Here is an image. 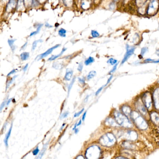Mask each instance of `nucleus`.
<instances>
[{
	"mask_svg": "<svg viewBox=\"0 0 159 159\" xmlns=\"http://www.w3.org/2000/svg\"><path fill=\"white\" fill-rule=\"evenodd\" d=\"M78 81L79 82L82 84H85V80L84 78H78Z\"/></svg>",
	"mask_w": 159,
	"mask_h": 159,
	"instance_id": "nucleus-45",
	"label": "nucleus"
},
{
	"mask_svg": "<svg viewBox=\"0 0 159 159\" xmlns=\"http://www.w3.org/2000/svg\"><path fill=\"white\" fill-rule=\"evenodd\" d=\"M75 81V78L74 77V78H73V79L72 80L71 83L70 84V85L69 86V87H68V94H69V93H70V91H71V89L72 88V86H73V85Z\"/></svg>",
	"mask_w": 159,
	"mask_h": 159,
	"instance_id": "nucleus-34",
	"label": "nucleus"
},
{
	"mask_svg": "<svg viewBox=\"0 0 159 159\" xmlns=\"http://www.w3.org/2000/svg\"><path fill=\"white\" fill-rule=\"evenodd\" d=\"M158 7V2L156 0H153L151 3L149 4L147 13L149 14L154 13V12L157 10Z\"/></svg>",
	"mask_w": 159,
	"mask_h": 159,
	"instance_id": "nucleus-8",
	"label": "nucleus"
},
{
	"mask_svg": "<svg viewBox=\"0 0 159 159\" xmlns=\"http://www.w3.org/2000/svg\"><path fill=\"white\" fill-rule=\"evenodd\" d=\"M45 26H47V27H52V26L50 25L49 24H48V23H47L46 24V25H45Z\"/></svg>",
	"mask_w": 159,
	"mask_h": 159,
	"instance_id": "nucleus-55",
	"label": "nucleus"
},
{
	"mask_svg": "<svg viewBox=\"0 0 159 159\" xmlns=\"http://www.w3.org/2000/svg\"><path fill=\"white\" fill-rule=\"evenodd\" d=\"M47 146H48V143H47L46 144H44V145L43 146V148L42 150L41 151V152H40V153L39 154V155H38V156L36 157V159H42L43 156L44 154V153L45 152L46 149H47Z\"/></svg>",
	"mask_w": 159,
	"mask_h": 159,
	"instance_id": "nucleus-19",
	"label": "nucleus"
},
{
	"mask_svg": "<svg viewBox=\"0 0 159 159\" xmlns=\"http://www.w3.org/2000/svg\"><path fill=\"white\" fill-rule=\"evenodd\" d=\"M40 3H42V2H44L45 0H38Z\"/></svg>",
	"mask_w": 159,
	"mask_h": 159,
	"instance_id": "nucleus-60",
	"label": "nucleus"
},
{
	"mask_svg": "<svg viewBox=\"0 0 159 159\" xmlns=\"http://www.w3.org/2000/svg\"><path fill=\"white\" fill-rule=\"evenodd\" d=\"M118 62V61L117 60H116L114 58H110L109 59L108 61H107V63L109 64H110L111 65H115Z\"/></svg>",
	"mask_w": 159,
	"mask_h": 159,
	"instance_id": "nucleus-26",
	"label": "nucleus"
},
{
	"mask_svg": "<svg viewBox=\"0 0 159 159\" xmlns=\"http://www.w3.org/2000/svg\"><path fill=\"white\" fill-rule=\"evenodd\" d=\"M77 127V123H76L75 125V126H74V128H73V130H75L76 129V127Z\"/></svg>",
	"mask_w": 159,
	"mask_h": 159,
	"instance_id": "nucleus-57",
	"label": "nucleus"
},
{
	"mask_svg": "<svg viewBox=\"0 0 159 159\" xmlns=\"http://www.w3.org/2000/svg\"><path fill=\"white\" fill-rule=\"evenodd\" d=\"M39 152V148H38V147H37L33 152H32V153L33 154V155H36Z\"/></svg>",
	"mask_w": 159,
	"mask_h": 159,
	"instance_id": "nucleus-41",
	"label": "nucleus"
},
{
	"mask_svg": "<svg viewBox=\"0 0 159 159\" xmlns=\"http://www.w3.org/2000/svg\"><path fill=\"white\" fill-rule=\"evenodd\" d=\"M151 119L156 125H159V115L156 112H153L150 115Z\"/></svg>",
	"mask_w": 159,
	"mask_h": 159,
	"instance_id": "nucleus-13",
	"label": "nucleus"
},
{
	"mask_svg": "<svg viewBox=\"0 0 159 159\" xmlns=\"http://www.w3.org/2000/svg\"><path fill=\"white\" fill-rule=\"evenodd\" d=\"M75 133H77V132H78V131H79V130H78V129H77V128H76L75 130Z\"/></svg>",
	"mask_w": 159,
	"mask_h": 159,
	"instance_id": "nucleus-58",
	"label": "nucleus"
},
{
	"mask_svg": "<svg viewBox=\"0 0 159 159\" xmlns=\"http://www.w3.org/2000/svg\"><path fill=\"white\" fill-rule=\"evenodd\" d=\"M43 24H41V25H40L39 26H38L37 27V30L35 31V32H33L32 33H31L30 35V36H33V35H36L37 34H38L39 33V32L40 31L41 27L43 26Z\"/></svg>",
	"mask_w": 159,
	"mask_h": 159,
	"instance_id": "nucleus-30",
	"label": "nucleus"
},
{
	"mask_svg": "<svg viewBox=\"0 0 159 159\" xmlns=\"http://www.w3.org/2000/svg\"><path fill=\"white\" fill-rule=\"evenodd\" d=\"M146 0H137V1L138 2V3L140 4V5L142 4V3L144 2Z\"/></svg>",
	"mask_w": 159,
	"mask_h": 159,
	"instance_id": "nucleus-50",
	"label": "nucleus"
},
{
	"mask_svg": "<svg viewBox=\"0 0 159 159\" xmlns=\"http://www.w3.org/2000/svg\"><path fill=\"white\" fill-rule=\"evenodd\" d=\"M148 51V49L146 47H144L141 49V54L143 56L145 53H146Z\"/></svg>",
	"mask_w": 159,
	"mask_h": 159,
	"instance_id": "nucleus-36",
	"label": "nucleus"
},
{
	"mask_svg": "<svg viewBox=\"0 0 159 159\" xmlns=\"http://www.w3.org/2000/svg\"><path fill=\"white\" fill-rule=\"evenodd\" d=\"M135 49V47L133 46H130L128 45H127L126 46V53H125L124 58L121 62V64H123L125 62H126L128 59L130 57L131 55H132L134 52Z\"/></svg>",
	"mask_w": 159,
	"mask_h": 159,
	"instance_id": "nucleus-5",
	"label": "nucleus"
},
{
	"mask_svg": "<svg viewBox=\"0 0 159 159\" xmlns=\"http://www.w3.org/2000/svg\"><path fill=\"white\" fill-rule=\"evenodd\" d=\"M29 53L28 52H23L20 55L21 59L22 61H26L29 58Z\"/></svg>",
	"mask_w": 159,
	"mask_h": 159,
	"instance_id": "nucleus-21",
	"label": "nucleus"
},
{
	"mask_svg": "<svg viewBox=\"0 0 159 159\" xmlns=\"http://www.w3.org/2000/svg\"><path fill=\"white\" fill-rule=\"evenodd\" d=\"M68 115H69V112H65L61 115V119H64V118H66L68 116Z\"/></svg>",
	"mask_w": 159,
	"mask_h": 159,
	"instance_id": "nucleus-40",
	"label": "nucleus"
},
{
	"mask_svg": "<svg viewBox=\"0 0 159 159\" xmlns=\"http://www.w3.org/2000/svg\"><path fill=\"white\" fill-rule=\"evenodd\" d=\"M15 5H16L15 0H10L7 6V11H10L11 10H12V9L15 7Z\"/></svg>",
	"mask_w": 159,
	"mask_h": 159,
	"instance_id": "nucleus-17",
	"label": "nucleus"
},
{
	"mask_svg": "<svg viewBox=\"0 0 159 159\" xmlns=\"http://www.w3.org/2000/svg\"><path fill=\"white\" fill-rule=\"evenodd\" d=\"M17 75H15V76H14L8 82H7V84H6V90H7V89L8 88H9V87L10 86V85H11V84H12V83H13V82L14 81V80H15V79L16 78V77H17Z\"/></svg>",
	"mask_w": 159,
	"mask_h": 159,
	"instance_id": "nucleus-28",
	"label": "nucleus"
},
{
	"mask_svg": "<svg viewBox=\"0 0 159 159\" xmlns=\"http://www.w3.org/2000/svg\"><path fill=\"white\" fill-rule=\"evenodd\" d=\"M28 64H27L25 66H24V67L23 68V71L25 72L26 71V70H27V68H28Z\"/></svg>",
	"mask_w": 159,
	"mask_h": 159,
	"instance_id": "nucleus-49",
	"label": "nucleus"
},
{
	"mask_svg": "<svg viewBox=\"0 0 159 159\" xmlns=\"http://www.w3.org/2000/svg\"><path fill=\"white\" fill-rule=\"evenodd\" d=\"M116 141L115 136L112 133H107L103 135L100 139V143L103 146H111L114 145Z\"/></svg>",
	"mask_w": 159,
	"mask_h": 159,
	"instance_id": "nucleus-3",
	"label": "nucleus"
},
{
	"mask_svg": "<svg viewBox=\"0 0 159 159\" xmlns=\"http://www.w3.org/2000/svg\"><path fill=\"white\" fill-rule=\"evenodd\" d=\"M114 116L117 123L119 126L126 128H130L132 127L131 121L125 115L116 111L114 113Z\"/></svg>",
	"mask_w": 159,
	"mask_h": 159,
	"instance_id": "nucleus-1",
	"label": "nucleus"
},
{
	"mask_svg": "<svg viewBox=\"0 0 159 159\" xmlns=\"http://www.w3.org/2000/svg\"><path fill=\"white\" fill-rule=\"evenodd\" d=\"M96 75V72L95 71H91L89 74L87 76V79L88 80H90L92 79Z\"/></svg>",
	"mask_w": 159,
	"mask_h": 159,
	"instance_id": "nucleus-24",
	"label": "nucleus"
},
{
	"mask_svg": "<svg viewBox=\"0 0 159 159\" xmlns=\"http://www.w3.org/2000/svg\"><path fill=\"white\" fill-rule=\"evenodd\" d=\"M27 42H26V43H25L23 46V47H22V48H21V49H24L26 47V46H27Z\"/></svg>",
	"mask_w": 159,
	"mask_h": 159,
	"instance_id": "nucleus-52",
	"label": "nucleus"
},
{
	"mask_svg": "<svg viewBox=\"0 0 159 159\" xmlns=\"http://www.w3.org/2000/svg\"><path fill=\"white\" fill-rule=\"evenodd\" d=\"M117 66H118V64L117 63V64H116V65H115L113 67V69L110 71V72L109 73V74H112V73L115 72V71L116 70V69H117Z\"/></svg>",
	"mask_w": 159,
	"mask_h": 159,
	"instance_id": "nucleus-39",
	"label": "nucleus"
},
{
	"mask_svg": "<svg viewBox=\"0 0 159 159\" xmlns=\"http://www.w3.org/2000/svg\"><path fill=\"white\" fill-rule=\"evenodd\" d=\"M16 69H13L11 71H10L8 75H7V76H9V75L14 74L15 73H16Z\"/></svg>",
	"mask_w": 159,
	"mask_h": 159,
	"instance_id": "nucleus-46",
	"label": "nucleus"
},
{
	"mask_svg": "<svg viewBox=\"0 0 159 159\" xmlns=\"http://www.w3.org/2000/svg\"><path fill=\"white\" fill-rule=\"evenodd\" d=\"M52 67L55 69H61L63 67V66L60 63H59L58 62H54L53 64Z\"/></svg>",
	"mask_w": 159,
	"mask_h": 159,
	"instance_id": "nucleus-32",
	"label": "nucleus"
},
{
	"mask_svg": "<svg viewBox=\"0 0 159 159\" xmlns=\"http://www.w3.org/2000/svg\"><path fill=\"white\" fill-rule=\"evenodd\" d=\"M121 110L122 112L126 116H127V117L131 116L132 111L129 106L126 105L123 106L121 107Z\"/></svg>",
	"mask_w": 159,
	"mask_h": 159,
	"instance_id": "nucleus-12",
	"label": "nucleus"
},
{
	"mask_svg": "<svg viewBox=\"0 0 159 159\" xmlns=\"http://www.w3.org/2000/svg\"><path fill=\"white\" fill-rule=\"evenodd\" d=\"M43 40H36L35 41H34V42L33 43V44H32V51H34L36 48V46H37V44L38 42H42Z\"/></svg>",
	"mask_w": 159,
	"mask_h": 159,
	"instance_id": "nucleus-31",
	"label": "nucleus"
},
{
	"mask_svg": "<svg viewBox=\"0 0 159 159\" xmlns=\"http://www.w3.org/2000/svg\"><path fill=\"white\" fill-rule=\"evenodd\" d=\"M67 49L65 48H64L62 49V51L61 52V53H60L59 54H58V55H52V56H51L50 58L48 59V61H53V60H55V59H56L57 58H58L59 57H60V56H61L63 53H64L66 50Z\"/></svg>",
	"mask_w": 159,
	"mask_h": 159,
	"instance_id": "nucleus-16",
	"label": "nucleus"
},
{
	"mask_svg": "<svg viewBox=\"0 0 159 159\" xmlns=\"http://www.w3.org/2000/svg\"><path fill=\"white\" fill-rule=\"evenodd\" d=\"M158 82H159V81H158Z\"/></svg>",
	"mask_w": 159,
	"mask_h": 159,
	"instance_id": "nucleus-63",
	"label": "nucleus"
},
{
	"mask_svg": "<svg viewBox=\"0 0 159 159\" xmlns=\"http://www.w3.org/2000/svg\"><path fill=\"white\" fill-rule=\"evenodd\" d=\"M91 36L93 37V38H97L100 36V34L98 33V32H97L96 30H92L91 32Z\"/></svg>",
	"mask_w": 159,
	"mask_h": 159,
	"instance_id": "nucleus-33",
	"label": "nucleus"
},
{
	"mask_svg": "<svg viewBox=\"0 0 159 159\" xmlns=\"http://www.w3.org/2000/svg\"><path fill=\"white\" fill-rule=\"evenodd\" d=\"M105 123L106 125L112 127H117L119 126L117 123L115 119H113L112 118H108L105 120Z\"/></svg>",
	"mask_w": 159,
	"mask_h": 159,
	"instance_id": "nucleus-14",
	"label": "nucleus"
},
{
	"mask_svg": "<svg viewBox=\"0 0 159 159\" xmlns=\"http://www.w3.org/2000/svg\"><path fill=\"white\" fill-rule=\"evenodd\" d=\"M154 105L157 109H159V88H157L153 94Z\"/></svg>",
	"mask_w": 159,
	"mask_h": 159,
	"instance_id": "nucleus-10",
	"label": "nucleus"
},
{
	"mask_svg": "<svg viewBox=\"0 0 159 159\" xmlns=\"http://www.w3.org/2000/svg\"><path fill=\"white\" fill-rule=\"evenodd\" d=\"M59 46H60V44H57V45H56L53 46V47H52V48L49 49H48L45 52H44V53H43L40 54V55L38 56L39 59H43V58L46 57L47 56H48V55L50 54L51 53H52V52L53 51V50H54V49H56L57 48H58Z\"/></svg>",
	"mask_w": 159,
	"mask_h": 159,
	"instance_id": "nucleus-11",
	"label": "nucleus"
},
{
	"mask_svg": "<svg viewBox=\"0 0 159 159\" xmlns=\"http://www.w3.org/2000/svg\"><path fill=\"white\" fill-rule=\"evenodd\" d=\"M11 101H12V99H10L8 100L7 101V104H6V106H9V104L10 103V102H11Z\"/></svg>",
	"mask_w": 159,
	"mask_h": 159,
	"instance_id": "nucleus-51",
	"label": "nucleus"
},
{
	"mask_svg": "<svg viewBox=\"0 0 159 159\" xmlns=\"http://www.w3.org/2000/svg\"><path fill=\"white\" fill-rule=\"evenodd\" d=\"M86 111L84 113L83 115V116H82V120H83V121H84V120H85V119L86 118Z\"/></svg>",
	"mask_w": 159,
	"mask_h": 159,
	"instance_id": "nucleus-48",
	"label": "nucleus"
},
{
	"mask_svg": "<svg viewBox=\"0 0 159 159\" xmlns=\"http://www.w3.org/2000/svg\"><path fill=\"white\" fill-rule=\"evenodd\" d=\"M137 127L140 129L145 130L148 128V125L144 119L137 112L132 111L131 116Z\"/></svg>",
	"mask_w": 159,
	"mask_h": 159,
	"instance_id": "nucleus-2",
	"label": "nucleus"
},
{
	"mask_svg": "<svg viewBox=\"0 0 159 159\" xmlns=\"http://www.w3.org/2000/svg\"></svg>",
	"mask_w": 159,
	"mask_h": 159,
	"instance_id": "nucleus-61",
	"label": "nucleus"
},
{
	"mask_svg": "<svg viewBox=\"0 0 159 159\" xmlns=\"http://www.w3.org/2000/svg\"><path fill=\"white\" fill-rule=\"evenodd\" d=\"M63 2L66 6L70 7L72 5L73 0H63Z\"/></svg>",
	"mask_w": 159,
	"mask_h": 159,
	"instance_id": "nucleus-29",
	"label": "nucleus"
},
{
	"mask_svg": "<svg viewBox=\"0 0 159 159\" xmlns=\"http://www.w3.org/2000/svg\"><path fill=\"white\" fill-rule=\"evenodd\" d=\"M84 110H85V109L83 108L81 110H80L79 112L75 113L74 115V117H78L79 116H80V115L82 114V113L84 111Z\"/></svg>",
	"mask_w": 159,
	"mask_h": 159,
	"instance_id": "nucleus-37",
	"label": "nucleus"
},
{
	"mask_svg": "<svg viewBox=\"0 0 159 159\" xmlns=\"http://www.w3.org/2000/svg\"><path fill=\"white\" fill-rule=\"evenodd\" d=\"M66 30L64 28H61L58 31L59 35L63 37H64L66 36Z\"/></svg>",
	"mask_w": 159,
	"mask_h": 159,
	"instance_id": "nucleus-25",
	"label": "nucleus"
},
{
	"mask_svg": "<svg viewBox=\"0 0 159 159\" xmlns=\"http://www.w3.org/2000/svg\"><path fill=\"white\" fill-rule=\"evenodd\" d=\"M145 62V63H159V59L155 60H153L151 59L150 58H148L145 59L144 61Z\"/></svg>",
	"mask_w": 159,
	"mask_h": 159,
	"instance_id": "nucleus-27",
	"label": "nucleus"
},
{
	"mask_svg": "<svg viewBox=\"0 0 159 159\" xmlns=\"http://www.w3.org/2000/svg\"><path fill=\"white\" fill-rule=\"evenodd\" d=\"M122 135L125 139L131 141H133L136 140L138 137V134L137 132L131 130L123 133Z\"/></svg>",
	"mask_w": 159,
	"mask_h": 159,
	"instance_id": "nucleus-7",
	"label": "nucleus"
},
{
	"mask_svg": "<svg viewBox=\"0 0 159 159\" xmlns=\"http://www.w3.org/2000/svg\"><path fill=\"white\" fill-rule=\"evenodd\" d=\"M76 159H85L84 158V157L81 155H79L77 157V158Z\"/></svg>",
	"mask_w": 159,
	"mask_h": 159,
	"instance_id": "nucleus-53",
	"label": "nucleus"
},
{
	"mask_svg": "<svg viewBox=\"0 0 159 159\" xmlns=\"http://www.w3.org/2000/svg\"><path fill=\"white\" fill-rule=\"evenodd\" d=\"M12 125H11L8 132H7V134L6 135V136H5V139L4 140V143L5 144V145L7 147L8 146V141H9V138L10 136V134H11V131H12Z\"/></svg>",
	"mask_w": 159,
	"mask_h": 159,
	"instance_id": "nucleus-18",
	"label": "nucleus"
},
{
	"mask_svg": "<svg viewBox=\"0 0 159 159\" xmlns=\"http://www.w3.org/2000/svg\"><path fill=\"white\" fill-rule=\"evenodd\" d=\"M7 101L6 100V101H5L4 102H3L1 103V105H0V111H2V110L3 109V108H4V107L6 105V104H7Z\"/></svg>",
	"mask_w": 159,
	"mask_h": 159,
	"instance_id": "nucleus-42",
	"label": "nucleus"
},
{
	"mask_svg": "<svg viewBox=\"0 0 159 159\" xmlns=\"http://www.w3.org/2000/svg\"><path fill=\"white\" fill-rule=\"evenodd\" d=\"M17 10H24L23 0H18Z\"/></svg>",
	"mask_w": 159,
	"mask_h": 159,
	"instance_id": "nucleus-20",
	"label": "nucleus"
},
{
	"mask_svg": "<svg viewBox=\"0 0 159 159\" xmlns=\"http://www.w3.org/2000/svg\"><path fill=\"white\" fill-rule=\"evenodd\" d=\"M123 145L125 147H127L128 148H132L133 147L132 145L131 144H130L129 142H124Z\"/></svg>",
	"mask_w": 159,
	"mask_h": 159,
	"instance_id": "nucleus-35",
	"label": "nucleus"
},
{
	"mask_svg": "<svg viewBox=\"0 0 159 159\" xmlns=\"http://www.w3.org/2000/svg\"><path fill=\"white\" fill-rule=\"evenodd\" d=\"M101 150L97 146H92L87 149L86 156L87 159H98L100 155Z\"/></svg>",
	"mask_w": 159,
	"mask_h": 159,
	"instance_id": "nucleus-4",
	"label": "nucleus"
},
{
	"mask_svg": "<svg viewBox=\"0 0 159 159\" xmlns=\"http://www.w3.org/2000/svg\"><path fill=\"white\" fill-rule=\"evenodd\" d=\"M103 88H104L103 87H101V88H100L97 91V92H96V93H95V95H96V96L98 95L99 94V93L101 92V91L102 90V89H103Z\"/></svg>",
	"mask_w": 159,
	"mask_h": 159,
	"instance_id": "nucleus-44",
	"label": "nucleus"
},
{
	"mask_svg": "<svg viewBox=\"0 0 159 159\" xmlns=\"http://www.w3.org/2000/svg\"><path fill=\"white\" fill-rule=\"evenodd\" d=\"M156 54L158 56H159V49H158V50L156 51Z\"/></svg>",
	"mask_w": 159,
	"mask_h": 159,
	"instance_id": "nucleus-59",
	"label": "nucleus"
},
{
	"mask_svg": "<svg viewBox=\"0 0 159 159\" xmlns=\"http://www.w3.org/2000/svg\"><path fill=\"white\" fill-rule=\"evenodd\" d=\"M73 75V71L71 69H68L66 70V72L64 79L66 80H70Z\"/></svg>",
	"mask_w": 159,
	"mask_h": 159,
	"instance_id": "nucleus-15",
	"label": "nucleus"
},
{
	"mask_svg": "<svg viewBox=\"0 0 159 159\" xmlns=\"http://www.w3.org/2000/svg\"><path fill=\"white\" fill-rule=\"evenodd\" d=\"M136 106L138 110L140 111V112L143 115H145L147 114V110L145 106L143 103L141 102V101H138L136 103Z\"/></svg>",
	"mask_w": 159,
	"mask_h": 159,
	"instance_id": "nucleus-9",
	"label": "nucleus"
},
{
	"mask_svg": "<svg viewBox=\"0 0 159 159\" xmlns=\"http://www.w3.org/2000/svg\"><path fill=\"white\" fill-rule=\"evenodd\" d=\"M115 159H127L124 158V157H118L117 158H116Z\"/></svg>",
	"mask_w": 159,
	"mask_h": 159,
	"instance_id": "nucleus-56",
	"label": "nucleus"
},
{
	"mask_svg": "<svg viewBox=\"0 0 159 159\" xmlns=\"http://www.w3.org/2000/svg\"><path fill=\"white\" fill-rule=\"evenodd\" d=\"M24 3L27 7H29L30 6L32 3V0H24Z\"/></svg>",
	"mask_w": 159,
	"mask_h": 159,
	"instance_id": "nucleus-38",
	"label": "nucleus"
},
{
	"mask_svg": "<svg viewBox=\"0 0 159 159\" xmlns=\"http://www.w3.org/2000/svg\"><path fill=\"white\" fill-rule=\"evenodd\" d=\"M113 75H111L110 76V77L109 78V79H108V80H107V82H106V84H105V86H106V85H107L110 82V81H111V80H112V78H113Z\"/></svg>",
	"mask_w": 159,
	"mask_h": 159,
	"instance_id": "nucleus-47",
	"label": "nucleus"
},
{
	"mask_svg": "<svg viewBox=\"0 0 159 159\" xmlns=\"http://www.w3.org/2000/svg\"></svg>",
	"mask_w": 159,
	"mask_h": 159,
	"instance_id": "nucleus-62",
	"label": "nucleus"
},
{
	"mask_svg": "<svg viewBox=\"0 0 159 159\" xmlns=\"http://www.w3.org/2000/svg\"><path fill=\"white\" fill-rule=\"evenodd\" d=\"M81 123H82V120H80L78 122V123L77 124V126H80V125L81 124Z\"/></svg>",
	"mask_w": 159,
	"mask_h": 159,
	"instance_id": "nucleus-54",
	"label": "nucleus"
},
{
	"mask_svg": "<svg viewBox=\"0 0 159 159\" xmlns=\"http://www.w3.org/2000/svg\"><path fill=\"white\" fill-rule=\"evenodd\" d=\"M94 61H95V60H94V58L90 56V57H89L87 60H86L85 61V64L86 65L88 66V65H90V64H91V63H93V62H94Z\"/></svg>",
	"mask_w": 159,
	"mask_h": 159,
	"instance_id": "nucleus-23",
	"label": "nucleus"
},
{
	"mask_svg": "<svg viewBox=\"0 0 159 159\" xmlns=\"http://www.w3.org/2000/svg\"><path fill=\"white\" fill-rule=\"evenodd\" d=\"M15 40H14V39H9L8 41V43L13 51H14L15 49V47L14 46V41Z\"/></svg>",
	"mask_w": 159,
	"mask_h": 159,
	"instance_id": "nucleus-22",
	"label": "nucleus"
},
{
	"mask_svg": "<svg viewBox=\"0 0 159 159\" xmlns=\"http://www.w3.org/2000/svg\"><path fill=\"white\" fill-rule=\"evenodd\" d=\"M83 63L82 62L80 63L78 65V66L77 67V70L79 71V72H81L82 69H83Z\"/></svg>",
	"mask_w": 159,
	"mask_h": 159,
	"instance_id": "nucleus-43",
	"label": "nucleus"
},
{
	"mask_svg": "<svg viewBox=\"0 0 159 159\" xmlns=\"http://www.w3.org/2000/svg\"><path fill=\"white\" fill-rule=\"evenodd\" d=\"M142 101L146 108L148 109H150L152 105V100L151 94L149 92L144 93L142 97Z\"/></svg>",
	"mask_w": 159,
	"mask_h": 159,
	"instance_id": "nucleus-6",
	"label": "nucleus"
}]
</instances>
